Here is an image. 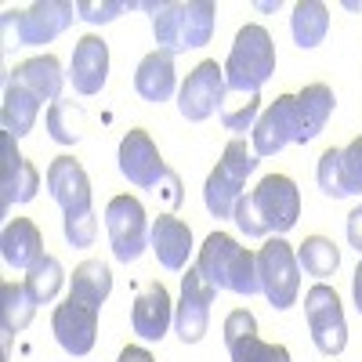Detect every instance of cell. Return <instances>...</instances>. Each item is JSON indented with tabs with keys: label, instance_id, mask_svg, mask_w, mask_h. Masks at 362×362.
Segmentation results:
<instances>
[{
	"label": "cell",
	"instance_id": "obj_1",
	"mask_svg": "<svg viewBox=\"0 0 362 362\" xmlns=\"http://www.w3.org/2000/svg\"><path fill=\"white\" fill-rule=\"evenodd\" d=\"M138 8L153 11V33H156L160 51H167V54L203 47L214 37L218 4H210V0H189V4H167V0L156 4V0H145Z\"/></svg>",
	"mask_w": 362,
	"mask_h": 362
},
{
	"label": "cell",
	"instance_id": "obj_2",
	"mask_svg": "<svg viewBox=\"0 0 362 362\" xmlns=\"http://www.w3.org/2000/svg\"><path fill=\"white\" fill-rule=\"evenodd\" d=\"M196 268L214 283L218 290L239 293V297H254L261 293V279H257V254H250L247 247H239L228 232H210L199 247Z\"/></svg>",
	"mask_w": 362,
	"mask_h": 362
},
{
	"label": "cell",
	"instance_id": "obj_3",
	"mask_svg": "<svg viewBox=\"0 0 362 362\" xmlns=\"http://www.w3.org/2000/svg\"><path fill=\"white\" fill-rule=\"evenodd\" d=\"M276 73V44L272 33L257 22H247L235 33L225 58V87L235 95H261V87Z\"/></svg>",
	"mask_w": 362,
	"mask_h": 362
},
{
	"label": "cell",
	"instance_id": "obj_4",
	"mask_svg": "<svg viewBox=\"0 0 362 362\" xmlns=\"http://www.w3.org/2000/svg\"><path fill=\"white\" fill-rule=\"evenodd\" d=\"M257 279H261V293L268 297V305L276 312L293 308L297 290H300V261L283 235L268 239L257 250Z\"/></svg>",
	"mask_w": 362,
	"mask_h": 362
},
{
	"label": "cell",
	"instance_id": "obj_5",
	"mask_svg": "<svg viewBox=\"0 0 362 362\" xmlns=\"http://www.w3.org/2000/svg\"><path fill=\"white\" fill-rule=\"evenodd\" d=\"M105 232H109L116 261H124V264L138 261L141 250L148 247V239H153V225H148V218H145V206L134 196H112L109 199Z\"/></svg>",
	"mask_w": 362,
	"mask_h": 362
},
{
	"label": "cell",
	"instance_id": "obj_6",
	"mask_svg": "<svg viewBox=\"0 0 362 362\" xmlns=\"http://www.w3.org/2000/svg\"><path fill=\"white\" fill-rule=\"evenodd\" d=\"M305 319H308V334L322 355L334 358L348 348V322H344V308L334 286L315 283L305 293Z\"/></svg>",
	"mask_w": 362,
	"mask_h": 362
},
{
	"label": "cell",
	"instance_id": "obj_7",
	"mask_svg": "<svg viewBox=\"0 0 362 362\" xmlns=\"http://www.w3.org/2000/svg\"><path fill=\"white\" fill-rule=\"evenodd\" d=\"M254 153L257 156H276L286 145H308L305 141V124H300V109L297 95H279L254 124Z\"/></svg>",
	"mask_w": 362,
	"mask_h": 362
},
{
	"label": "cell",
	"instance_id": "obj_8",
	"mask_svg": "<svg viewBox=\"0 0 362 362\" xmlns=\"http://www.w3.org/2000/svg\"><path fill=\"white\" fill-rule=\"evenodd\" d=\"M76 15V4L69 0H40V4H29L25 11H8L4 22L15 25V40L22 47H40V44H51L58 33H66L73 25Z\"/></svg>",
	"mask_w": 362,
	"mask_h": 362
},
{
	"label": "cell",
	"instance_id": "obj_9",
	"mask_svg": "<svg viewBox=\"0 0 362 362\" xmlns=\"http://www.w3.org/2000/svg\"><path fill=\"white\" fill-rule=\"evenodd\" d=\"M218 297V286L210 283L199 268H189L181 276V297L174 305V329L185 344H199L210 326V305Z\"/></svg>",
	"mask_w": 362,
	"mask_h": 362
},
{
	"label": "cell",
	"instance_id": "obj_10",
	"mask_svg": "<svg viewBox=\"0 0 362 362\" xmlns=\"http://www.w3.org/2000/svg\"><path fill=\"white\" fill-rule=\"evenodd\" d=\"M250 199H254V210H257L261 225L268 228V235L290 232L300 218V192L293 185V177H286V174H264L257 181V189L250 192Z\"/></svg>",
	"mask_w": 362,
	"mask_h": 362
},
{
	"label": "cell",
	"instance_id": "obj_11",
	"mask_svg": "<svg viewBox=\"0 0 362 362\" xmlns=\"http://www.w3.org/2000/svg\"><path fill=\"white\" fill-rule=\"evenodd\" d=\"M225 66H218L214 58H206V62H199L185 83H181L177 90V112L192 119V124H203L206 116H214L225 102Z\"/></svg>",
	"mask_w": 362,
	"mask_h": 362
},
{
	"label": "cell",
	"instance_id": "obj_12",
	"mask_svg": "<svg viewBox=\"0 0 362 362\" xmlns=\"http://www.w3.org/2000/svg\"><path fill=\"white\" fill-rule=\"evenodd\" d=\"M119 174H124L134 189H148V192H156L163 185V177H167V163L160 156V148L156 141L148 138V131L141 127H131L124 134V141H119Z\"/></svg>",
	"mask_w": 362,
	"mask_h": 362
},
{
	"label": "cell",
	"instance_id": "obj_13",
	"mask_svg": "<svg viewBox=\"0 0 362 362\" xmlns=\"http://www.w3.org/2000/svg\"><path fill=\"white\" fill-rule=\"evenodd\" d=\"M98 312L95 305H83V300L69 297L66 305H58L54 315H51V329H54V341L62 344V351L83 358L90 355V348H95L98 341Z\"/></svg>",
	"mask_w": 362,
	"mask_h": 362
},
{
	"label": "cell",
	"instance_id": "obj_14",
	"mask_svg": "<svg viewBox=\"0 0 362 362\" xmlns=\"http://www.w3.org/2000/svg\"><path fill=\"white\" fill-rule=\"evenodd\" d=\"M15 141V134L0 131V206H4V214L15 203H29L40 189V170L18 153Z\"/></svg>",
	"mask_w": 362,
	"mask_h": 362
},
{
	"label": "cell",
	"instance_id": "obj_15",
	"mask_svg": "<svg viewBox=\"0 0 362 362\" xmlns=\"http://www.w3.org/2000/svg\"><path fill=\"white\" fill-rule=\"evenodd\" d=\"M44 181H47L51 199L62 206L66 218L69 214H90V177L80 167V160L54 156L51 167H47V174H44Z\"/></svg>",
	"mask_w": 362,
	"mask_h": 362
},
{
	"label": "cell",
	"instance_id": "obj_16",
	"mask_svg": "<svg viewBox=\"0 0 362 362\" xmlns=\"http://www.w3.org/2000/svg\"><path fill=\"white\" fill-rule=\"evenodd\" d=\"M174 322V300L163 290V283H145L141 293L134 297L131 308V326L141 341H163Z\"/></svg>",
	"mask_w": 362,
	"mask_h": 362
},
{
	"label": "cell",
	"instance_id": "obj_17",
	"mask_svg": "<svg viewBox=\"0 0 362 362\" xmlns=\"http://www.w3.org/2000/svg\"><path fill=\"white\" fill-rule=\"evenodd\" d=\"M69 80L80 95H98L109 80V44L95 33H87L76 40L73 47V66H69Z\"/></svg>",
	"mask_w": 362,
	"mask_h": 362
},
{
	"label": "cell",
	"instance_id": "obj_18",
	"mask_svg": "<svg viewBox=\"0 0 362 362\" xmlns=\"http://www.w3.org/2000/svg\"><path fill=\"white\" fill-rule=\"evenodd\" d=\"M8 83H18L25 90H33L37 98L44 102H62V87H66V73H62V62L54 54H37V58H25L11 69V80Z\"/></svg>",
	"mask_w": 362,
	"mask_h": 362
},
{
	"label": "cell",
	"instance_id": "obj_19",
	"mask_svg": "<svg viewBox=\"0 0 362 362\" xmlns=\"http://www.w3.org/2000/svg\"><path fill=\"white\" fill-rule=\"evenodd\" d=\"M156 261L167 268V272H181L189 264V254H192V228L174 218V214H160L153 221V239H148Z\"/></svg>",
	"mask_w": 362,
	"mask_h": 362
},
{
	"label": "cell",
	"instance_id": "obj_20",
	"mask_svg": "<svg viewBox=\"0 0 362 362\" xmlns=\"http://www.w3.org/2000/svg\"><path fill=\"white\" fill-rule=\"evenodd\" d=\"M134 90L148 102V105H160L167 102L174 90H177V73H174V54L167 51H153L138 62L134 73Z\"/></svg>",
	"mask_w": 362,
	"mask_h": 362
},
{
	"label": "cell",
	"instance_id": "obj_21",
	"mask_svg": "<svg viewBox=\"0 0 362 362\" xmlns=\"http://www.w3.org/2000/svg\"><path fill=\"white\" fill-rule=\"evenodd\" d=\"M0 254L11 268H33L40 257H44V239H40V228L29 221V218H11L4 225V235H0Z\"/></svg>",
	"mask_w": 362,
	"mask_h": 362
},
{
	"label": "cell",
	"instance_id": "obj_22",
	"mask_svg": "<svg viewBox=\"0 0 362 362\" xmlns=\"http://www.w3.org/2000/svg\"><path fill=\"white\" fill-rule=\"evenodd\" d=\"M243 185H247L243 177L218 163L214 170L206 174V185H203V203H206V210H210L214 218H232L235 206H239V199L247 196Z\"/></svg>",
	"mask_w": 362,
	"mask_h": 362
},
{
	"label": "cell",
	"instance_id": "obj_23",
	"mask_svg": "<svg viewBox=\"0 0 362 362\" xmlns=\"http://www.w3.org/2000/svg\"><path fill=\"white\" fill-rule=\"evenodd\" d=\"M40 105H44V98H37L33 90H25V87H18V83H8L4 105H0V124H4L8 134L25 138L29 131H33V124H37Z\"/></svg>",
	"mask_w": 362,
	"mask_h": 362
},
{
	"label": "cell",
	"instance_id": "obj_24",
	"mask_svg": "<svg viewBox=\"0 0 362 362\" xmlns=\"http://www.w3.org/2000/svg\"><path fill=\"white\" fill-rule=\"evenodd\" d=\"M33 312H37V300L33 293L25 290V283H4L0 286V322H4V355H8V344L15 334L33 322Z\"/></svg>",
	"mask_w": 362,
	"mask_h": 362
},
{
	"label": "cell",
	"instance_id": "obj_25",
	"mask_svg": "<svg viewBox=\"0 0 362 362\" xmlns=\"http://www.w3.org/2000/svg\"><path fill=\"white\" fill-rule=\"evenodd\" d=\"M326 29H329V8L319 4V0H300L293 4V15H290V33H293V44L297 47H319L326 40Z\"/></svg>",
	"mask_w": 362,
	"mask_h": 362
},
{
	"label": "cell",
	"instance_id": "obj_26",
	"mask_svg": "<svg viewBox=\"0 0 362 362\" xmlns=\"http://www.w3.org/2000/svg\"><path fill=\"white\" fill-rule=\"evenodd\" d=\"M109 293H112V272H109V264H102V261H83V264L73 272V293H69V297L83 300V305L102 308L105 300H109Z\"/></svg>",
	"mask_w": 362,
	"mask_h": 362
},
{
	"label": "cell",
	"instance_id": "obj_27",
	"mask_svg": "<svg viewBox=\"0 0 362 362\" xmlns=\"http://www.w3.org/2000/svg\"><path fill=\"white\" fill-rule=\"evenodd\" d=\"M334 105H337V98H334V90H329L326 83H308L297 95L300 124H305V141H312L326 127V119H329V112H334Z\"/></svg>",
	"mask_w": 362,
	"mask_h": 362
},
{
	"label": "cell",
	"instance_id": "obj_28",
	"mask_svg": "<svg viewBox=\"0 0 362 362\" xmlns=\"http://www.w3.org/2000/svg\"><path fill=\"white\" fill-rule=\"evenodd\" d=\"M297 261H300V268H305L308 276L326 279V276H334V272L341 268V250H337L334 239H326V235H308L305 243L297 247Z\"/></svg>",
	"mask_w": 362,
	"mask_h": 362
},
{
	"label": "cell",
	"instance_id": "obj_29",
	"mask_svg": "<svg viewBox=\"0 0 362 362\" xmlns=\"http://www.w3.org/2000/svg\"><path fill=\"white\" fill-rule=\"evenodd\" d=\"M66 283V272H62V261H58L54 254H44L33 268L25 272V290L33 293L37 305H47V300L58 297V290H62Z\"/></svg>",
	"mask_w": 362,
	"mask_h": 362
},
{
	"label": "cell",
	"instance_id": "obj_30",
	"mask_svg": "<svg viewBox=\"0 0 362 362\" xmlns=\"http://www.w3.org/2000/svg\"><path fill=\"white\" fill-rule=\"evenodd\" d=\"M261 95H235V90H225V102L218 109L221 116V124L235 134H243V131H254L257 124V116H261Z\"/></svg>",
	"mask_w": 362,
	"mask_h": 362
},
{
	"label": "cell",
	"instance_id": "obj_31",
	"mask_svg": "<svg viewBox=\"0 0 362 362\" xmlns=\"http://www.w3.org/2000/svg\"><path fill=\"white\" fill-rule=\"evenodd\" d=\"M83 109L73 105V102H54L47 109V134L58 141V145H76L80 134H83Z\"/></svg>",
	"mask_w": 362,
	"mask_h": 362
},
{
	"label": "cell",
	"instance_id": "obj_32",
	"mask_svg": "<svg viewBox=\"0 0 362 362\" xmlns=\"http://www.w3.org/2000/svg\"><path fill=\"white\" fill-rule=\"evenodd\" d=\"M228 358L232 362H290V351L283 344H264L257 334H250L228 344Z\"/></svg>",
	"mask_w": 362,
	"mask_h": 362
},
{
	"label": "cell",
	"instance_id": "obj_33",
	"mask_svg": "<svg viewBox=\"0 0 362 362\" xmlns=\"http://www.w3.org/2000/svg\"><path fill=\"white\" fill-rule=\"evenodd\" d=\"M315 177H319V189L334 199H344V181H341V148H326L319 156V167H315Z\"/></svg>",
	"mask_w": 362,
	"mask_h": 362
},
{
	"label": "cell",
	"instance_id": "obj_34",
	"mask_svg": "<svg viewBox=\"0 0 362 362\" xmlns=\"http://www.w3.org/2000/svg\"><path fill=\"white\" fill-rule=\"evenodd\" d=\"M131 8H138V4H131V0H80L76 15L83 22H90V25H105V22L119 18V15L131 11Z\"/></svg>",
	"mask_w": 362,
	"mask_h": 362
},
{
	"label": "cell",
	"instance_id": "obj_35",
	"mask_svg": "<svg viewBox=\"0 0 362 362\" xmlns=\"http://www.w3.org/2000/svg\"><path fill=\"white\" fill-rule=\"evenodd\" d=\"M341 181L348 196H362V138L341 148Z\"/></svg>",
	"mask_w": 362,
	"mask_h": 362
},
{
	"label": "cell",
	"instance_id": "obj_36",
	"mask_svg": "<svg viewBox=\"0 0 362 362\" xmlns=\"http://www.w3.org/2000/svg\"><path fill=\"white\" fill-rule=\"evenodd\" d=\"M66 239L73 247H95V235H98V221H95V210H90V214H69L66 218Z\"/></svg>",
	"mask_w": 362,
	"mask_h": 362
},
{
	"label": "cell",
	"instance_id": "obj_37",
	"mask_svg": "<svg viewBox=\"0 0 362 362\" xmlns=\"http://www.w3.org/2000/svg\"><path fill=\"white\" fill-rule=\"evenodd\" d=\"M232 221L239 225V232L243 235H250V239H268V228L261 225V218H257V210H254V199H250V192L239 199V206H235V214H232Z\"/></svg>",
	"mask_w": 362,
	"mask_h": 362
},
{
	"label": "cell",
	"instance_id": "obj_38",
	"mask_svg": "<svg viewBox=\"0 0 362 362\" xmlns=\"http://www.w3.org/2000/svg\"><path fill=\"white\" fill-rule=\"evenodd\" d=\"M250 334H257V319H254L247 308H235V312L225 319V348L235 344L239 337H250Z\"/></svg>",
	"mask_w": 362,
	"mask_h": 362
},
{
	"label": "cell",
	"instance_id": "obj_39",
	"mask_svg": "<svg viewBox=\"0 0 362 362\" xmlns=\"http://www.w3.org/2000/svg\"><path fill=\"white\" fill-rule=\"evenodd\" d=\"M348 243H351V250L362 254V206H355L348 214Z\"/></svg>",
	"mask_w": 362,
	"mask_h": 362
},
{
	"label": "cell",
	"instance_id": "obj_40",
	"mask_svg": "<svg viewBox=\"0 0 362 362\" xmlns=\"http://www.w3.org/2000/svg\"><path fill=\"white\" fill-rule=\"evenodd\" d=\"M116 362H156L153 355H148L145 348H138V344H127L124 351H119V358Z\"/></svg>",
	"mask_w": 362,
	"mask_h": 362
},
{
	"label": "cell",
	"instance_id": "obj_41",
	"mask_svg": "<svg viewBox=\"0 0 362 362\" xmlns=\"http://www.w3.org/2000/svg\"><path fill=\"white\" fill-rule=\"evenodd\" d=\"M351 293H355V308H358V315H362V261H358L355 276H351Z\"/></svg>",
	"mask_w": 362,
	"mask_h": 362
},
{
	"label": "cell",
	"instance_id": "obj_42",
	"mask_svg": "<svg viewBox=\"0 0 362 362\" xmlns=\"http://www.w3.org/2000/svg\"><path fill=\"white\" fill-rule=\"evenodd\" d=\"M344 8L348 11H362V0H344Z\"/></svg>",
	"mask_w": 362,
	"mask_h": 362
}]
</instances>
